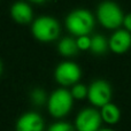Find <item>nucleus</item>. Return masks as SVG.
Wrapping results in <instances>:
<instances>
[{
	"instance_id": "1",
	"label": "nucleus",
	"mask_w": 131,
	"mask_h": 131,
	"mask_svg": "<svg viewBox=\"0 0 131 131\" xmlns=\"http://www.w3.org/2000/svg\"><path fill=\"white\" fill-rule=\"evenodd\" d=\"M66 27L75 37L89 36L94 28V17L86 9H75L66 18Z\"/></svg>"
},
{
	"instance_id": "2",
	"label": "nucleus",
	"mask_w": 131,
	"mask_h": 131,
	"mask_svg": "<svg viewBox=\"0 0 131 131\" xmlns=\"http://www.w3.org/2000/svg\"><path fill=\"white\" fill-rule=\"evenodd\" d=\"M74 97L71 95L70 90L60 88L54 90L47 100V111L50 115L54 118H62L70 113L74 104Z\"/></svg>"
},
{
	"instance_id": "3",
	"label": "nucleus",
	"mask_w": 131,
	"mask_h": 131,
	"mask_svg": "<svg viewBox=\"0 0 131 131\" xmlns=\"http://www.w3.org/2000/svg\"><path fill=\"white\" fill-rule=\"evenodd\" d=\"M60 31V23L52 16H39L31 27L32 36L41 43H51L58 39Z\"/></svg>"
},
{
	"instance_id": "4",
	"label": "nucleus",
	"mask_w": 131,
	"mask_h": 131,
	"mask_svg": "<svg viewBox=\"0 0 131 131\" xmlns=\"http://www.w3.org/2000/svg\"><path fill=\"white\" fill-rule=\"evenodd\" d=\"M97 17L106 29L117 30L124 21V15L120 6L113 1H104L98 6Z\"/></svg>"
},
{
	"instance_id": "5",
	"label": "nucleus",
	"mask_w": 131,
	"mask_h": 131,
	"mask_svg": "<svg viewBox=\"0 0 131 131\" xmlns=\"http://www.w3.org/2000/svg\"><path fill=\"white\" fill-rule=\"evenodd\" d=\"M113 97V90L111 84L105 79H95L89 85L88 99L90 104L94 107L101 108L108 102H111Z\"/></svg>"
},
{
	"instance_id": "6",
	"label": "nucleus",
	"mask_w": 131,
	"mask_h": 131,
	"mask_svg": "<svg viewBox=\"0 0 131 131\" xmlns=\"http://www.w3.org/2000/svg\"><path fill=\"white\" fill-rule=\"evenodd\" d=\"M102 122L100 111L94 107H86L77 114L75 129L76 131H98L101 129Z\"/></svg>"
},
{
	"instance_id": "7",
	"label": "nucleus",
	"mask_w": 131,
	"mask_h": 131,
	"mask_svg": "<svg viewBox=\"0 0 131 131\" xmlns=\"http://www.w3.org/2000/svg\"><path fill=\"white\" fill-rule=\"evenodd\" d=\"M82 77L79 66L72 61H62L54 70V78L61 86H72L78 83Z\"/></svg>"
},
{
	"instance_id": "8",
	"label": "nucleus",
	"mask_w": 131,
	"mask_h": 131,
	"mask_svg": "<svg viewBox=\"0 0 131 131\" xmlns=\"http://www.w3.org/2000/svg\"><path fill=\"white\" fill-rule=\"evenodd\" d=\"M44 118L37 112H27L17 118L15 131H44Z\"/></svg>"
},
{
	"instance_id": "9",
	"label": "nucleus",
	"mask_w": 131,
	"mask_h": 131,
	"mask_svg": "<svg viewBox=\"0 0 131 131\" xmlns=\"http://www.w3.org/2000/svg\"><path fill=\"white\" fill-rule=\"evenodd\" d=\"M131 48V32L117 29L109 38V50L115 54H124Z\"/></svg>"
},
{
	"instance_id": "10",
	"label": "nucleus",
	"mask_w": 131,
	"mask_h": 131,
	"mask_svg": "<svg viewBox=\"0 0 131 131\" xmlns=\"http://www.w3.org/2000/svg\"><path fill=\"white\" fill-rule=\"evenodd\" d=\"M10 15L13 20L18 24H28L34 17L31 7L24 1L15 2L10 8Z\"/></svg>"
},
{
	"instance_id": "11",
	"label": "nucleus",
	"mask_w": 131,
	"mask_h": 131,
	"mask_svg": "<svg viewBox=\"0 0 131 131\" xmlns=\"http://www.w3.org/2000/svg\"><path fill=\"white\" fill-rule=\"evenodd\" d=\"M100 114L104 123L108 125H115L121 120V109L113 102H108L100 108Z\"/></svg>"
},
{
	"instance_id": "12",
	"label": "nucleus",
	"mask_w": 131,
	"mask_h": 131,
	"mask_svg": "<svg viewBox=\"0 0 131 131\" xmlns=\"http://www.w3.org/2000/svg\"><path fill=\"white\" fill-rule=\"evenodd\" d=\"M58 51L64 58H71L78 53L79 48L77 46V41L72 37H64L58 44Z\"/></svg>"
},
{
	"instance_id": "13",
	"label": "nucleus",
	"mask_w": 131,
	"mask_h": 131,
	"mask_svg": "<svg viewBox=\"0 0 131 131\" xmlns=\"http://www.w3.org/2000/svg\"><path fill=\"white\" fill-rule=\"evenodd\" d=\"M109 48V40H107L101 35H94L91 37V48L90 51L95 55H102Z\"/></svg>"
},
{
	"instance_id": "14",
	"label": "nucleus",
	"mask_w": 131,
	"mask_h": 131,
	"mask_svg": "<svg viewBox=\"0 0 131 131\" xmlns=\"http://www.w3.org/2000/svg\"><path fill=\"white\" fill-rule=\"evenodd\" d=\"M70 92H71V95L74 97L75 100H84L85 98H88L89 86L82 83H76L75 85L71 86Z\"/></svg>"
},
{
	"instance_id": "15",
	"label": "nucleus",
	"mask_w": 131,
	"mask_h": 131,
	"mask_svg": "<svg viewBox=\"0 0 131 131\" xmlns=\"http://www.w3.org/2000/svg\"><path fill=\"white\" fill-rule=\"evenodd\" d=\"M30 99H31L32 104H35L36 106H43V105L47 104L48 97L43 89L37 88L32 90L31 94H30Z\"/></svg>"
},
{
	"instance_id": "16",
	"label": "nucleus",
	"mask_w": 131,
	"mask_h": 131,
	"mask_svg": "<svg viewBox=\"0 0 131 131\" xmlns=\"http://www.w3.org/2000/svg\"><path fill=\"white\" fill-rule=\"evenodd\" d=\"M47 131H76V129L70 123L64 122V121H59V122L51 124Z\"/></svg>"
},
{
	"instance_id": "17",
	"label": "nucleus",
	"mask_w": 131,
	"mask_h": 131,
	"mask_svg": "<svg viewBox=\"0 0 131 131\" xmlns=\"http://www.w3.org/2000/svg\"><path fill=\"white\" fill-rule=\"evenodd\" d=\"M77 46L79 51H90L91 48V37L89 36H81L76 38Z\"/></svg>"
},
{
	"instance_id": "18",
	"label": "nucleus",
	"mask_w": 131,
	"mask_h": 131,
	"mask_svg": "<svg viewBox=\"0 0 131 131\" xmlns=\"http://www.w3.org/2000/svg\"><path fill=\"white\" fill-rule=\"evenodd\" d=\"M123 25L128 31L131 32V13L124 16V21H123Z\"/></svg>"
},
{
	"instance_id": "19",
	"label": "nucleus",
	"mask_w": 131,
	"mask_h": 131,
	"mask_svg": "<svg viewBox=\"0 0 131 131\" xmlns=\"http://www.w3.org/2000/svg\"><path fill=\"white\" fill-rule=\"evenodd\" d=\"M29 1H31V2H35V4H43V2H45V1H48V0H29Z\"/></svg>"
},
{
	"instance_id": "20",
	"label": "nucleus",
	"mask_w": 131,
	"mask_h": 131,
	"mask_svg": "<svg viewBox=\"0 0 131 131\" xmlns=\"http://www.w3.org/2000/svg\"><path fill=\"white\" fill-rule=\"evenodd\" d=\"M98 131H115V130L112 129V128H101V129L98 130Z\"/></svg>"
}]
</instances>
